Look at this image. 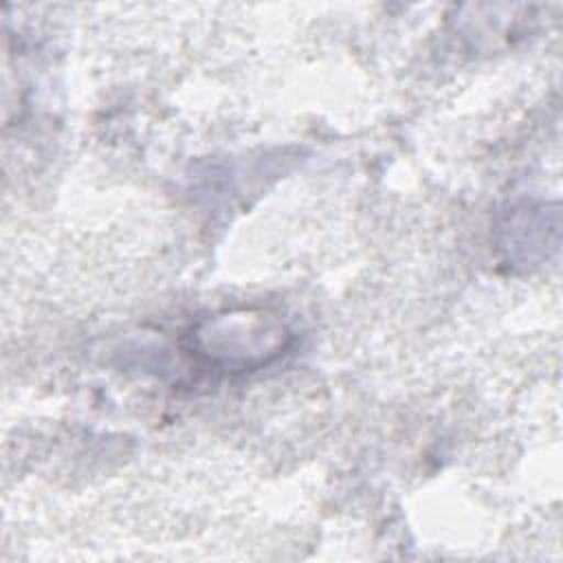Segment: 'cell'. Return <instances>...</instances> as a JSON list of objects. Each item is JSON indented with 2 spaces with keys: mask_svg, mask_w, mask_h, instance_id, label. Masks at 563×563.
I'll use <instances>...</instances> for the list:
<instances>
[{
  "mask_svg": "<svg viewBox=\"0 0 563 563\" xmlns=\"http://www.w3.org/2000/svg\"><path fill=\"white\" fill-rule=\"evenodd\" d=\"M191 352L222 369H255L277 358L290 341L286 323L264 308L222 310L191 328Z\"/></svg>",
  "mask_w": 563,
  "mask_h": 563,
  "instance_id": "cell-1",
  "label": "cell"
}]
</instances>
